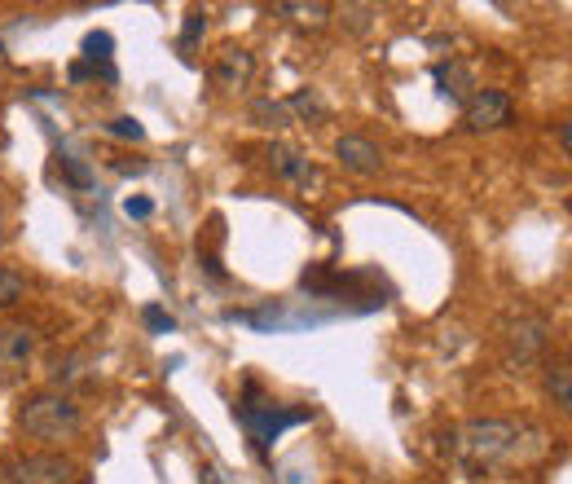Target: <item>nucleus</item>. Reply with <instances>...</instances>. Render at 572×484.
Returning a JSON list of instances; mask_svg holds the SVG:
<instances>
[{
	"instance_id": "1",
	"label": "nucleus",
	"mask_w": 572,
	"mask_h": 484,
	"mask_svg": "<svg viewBox=\"0 0 572 484\" xmlns=\"http://www.w3.org/2000/svg\"><path fill=\"white\" fill-rule=\"evenodd\" d=\"M458 454L480 462V467H515L542 454V432L515 418H471L458 427Z\"/></svg>"
},
{
	"instance_id": "2",
	"label": "nucleus",
	"mask_w": 572,
	"mask_h": 484,
	"mask_svg": "<svg viewBox=\"0 0 572 484\" xmlns=\"http://www.w3.org/2000/svg\"><path fill=\"white\" fill-rule=\"evenodd\" d=\"M80 405L66 392L49 388V392H31L27 401L18 405V427L36 440H71L80 432Z\"/></svg>"
},
{
	"instance_id": "3",
	"label": "nucleus",
	"mask_w": 572,
	"mask_h": 484,
	"mask_svg": "<svg viewBox=\"0 0 572 484\" xmlns=\"http://www.w3.org/2000/svg\"><path fill=\"white\" fill-rule=\"evenodd\" d=\"M234 418L242 427H247L251 436H256V445H273L286 427H295V423H304L308 410H282V405H273V401H251V383H247V396L234 405Z\"/></svg>"
},
{
	"instance_id": "4",
	"label": "nucleus",
	"mask_w": 572,
	"mask_h": 484,
	"mask_svg": "<svg viewBox=\"0 0 572 484\" xmlns=\"http://www.w3.org/2000/svg\"><path fill=\"white\" fill-rule=\"evenodd\" d=\"M75 480H80V471L62 454H22L9 458L5 467V484H75Z\"/></svg>"
},
{
	"instance_id": "5",
	"label": "nucleus",
	"mask_w": 572,
	"mask_h": 484,
	"mask_svg": "<svg viewBox=\"0 0 572 484\" xmlns=\"http://www.w3.org/2000/svg\"><path fill=\"white\" fill-rule=\"evenodd\" d=\"M550 344V326L542 317H515L506 326V366H533Z\"/></svg>"
},
{
	"instance_id": "6",
	"label": "nucleus",
	"mask_w": 572,
	"mask_h": 484,
	"mask_svg": "<svg viewBox=\"0 0 572 484\" xmlns=\"http://www.w3.org/2000/svg\"><path fill=\"white\" fill-rule=\"evenodd\" d=\"M467 128L471 132H493V128H506L511 124V97L502 93V88H476V93L467 97Z\"/></svg>"
},
{
	"instance_id": "7",
	"label": "nucleus",
	"mask_w": 572,
	"mask_h": 484,
	"mask_svg": "<svg viewBox=\"0 0 572 484\" xmlns=\"http://www.w3.org/2000/svg\"><path fill=\"white\" fill-rule=\"evenodd\" d=\"M251 75H256V58H251V49H242V44L220 49V58L212 66V80H216L220 93H247Z\"/></svg>"
},
{
	"instance_id": "8",
	"label": "nucleus",
	"mask_w": 572,
	"mask_h": 484,
	"mask_svg": "<svg viewBox=\"0 0 572 484\" xmlns=\"http://www.w3.org/2000/svg\"><path fill=\"white\" fill-rule=\"evenodd\" d=\"M36 357V330L31 326H0V379H14Z\"/></svg>"
},
{
	"instance_id": "9",
	"label": "nucleus",
	"mask_w": 572,
	"mask_h": 484,
	"mask_svg": "<svg viewBox=\"0 0 572 484\" xmlns=\"http://www.w3.org/2000/svg\"><path fill=\"white\" fill-rule=\"evenodd\" d=\"M269 168L278 172L282 181L304 185V190H308V185H322V172H317L295 146H282V141H273V146H269Z\"/></svg>"
},
{
	"instance_id": "10",
	"label": "nucleus",
	"mask_w": 572,
	"mask_h": 484,
	"mask_svg": "<svg viewBox=\"0 0 572 484\" xmlns=\"http://www.w3.org/2000/svg\"><path fill=\"white\" fill-rule=\"evenodd\" d=\"M335 159L344 163L348 172H357V176H374L383 168V150L374 146V141H366V137H339L335 141Z\"/></svg>"
},
{
	"instance_id": "11",
	"label": "nucleus",
	"mask_w": 572,
	"mask_h": 484,
	"mask_svg": "<svg viewBox=\"0 0 572 484\" xmlns=\"http://www.w3.org/2000/svg\"><path fill=\"white\" fill-rule=\"evenodd\" d=\"M436 88H440V97H449V102H462V106H467L471 88H476V75H471V66L462 62V58L436 62Z\"/></svg>"
},
{
	"instance_id": "12",
	"label": "nucleus",
	"mask_w": 572,
	"mask_h": 484,
	"mask_svg": "<svg viewBox=\"0 0 572 484\" xmlns=\"http://www.w3.org/2000/svg\"><path fill=\"white\" fill-rule=\"evenodd\" d=\"M546 392L555 396L559 410H568V405H572V370H568V357L546 361Z\"/></svg>"
},
{
	"instance_id": "13",
	"label": "nucleus",
	"mask_w": 572,
	"mask_h": 484,
	"mask_svg": "<svg viewBox=\"0 0 572 484\" xmlns=\"http://www.w3.org/2000/svg\"><path fill=\"white\" fill-rule=\"evenodd\" d=\"M286 110H291V115H300V119H308V124H322V119L330 115V106L322 102V93H317V88H300V93L286 102Z\"/></svg>"
},
{
	"instance_id": "14",
	"label": "nucleus",
	"mask_w": 572,
	"mask_h": 484,
	"mask_svg": "<svg viewBox=\"0 0 572 484\" xmlns=\"http://www.w3.org/2000/svg\"><path fill=\"white\" fill-rule=\"evenodd\" d=\"M251 119H256L260 128H286L291 124V110H286V102L260 97V102H251Z\"/></svg>"
},
{
	"instance_id": "15",
	"label": "nucleus",
	"mask_w": 572,
	"mask_h": 484,
	"mask_svg": "<svg viewBox=\"0 0 572 484\" xmlns=\"http://www.w3.org/2000/svg\"><path fill=\"white\" fill-rule=\"evenodd\" d=\"M203 36H207V14L203 9H194V14H185V27H181V53L185 58L198 49V40Z\"/></svg>"
},
{
	"instance_id": "16",
	"label": "nucleus",
	"mask_w": 572,
	"mask_h": 484,
	"mask_svg": "<svg viewBox=\"0 0 572 484\" xmlns=\"http://www.w3.org/2000/svg\"><path fill=\"white\" fill-rule=\"evenodd\" d=\"M282 14H291L300 27H326L330 5H317V0H313V5H295V0H291V5H282Z\"/></svg>"
},
{
	"instance_id": "17",
	"label": "nucleus",
	"mask_w": 572,
	"mask_h": 484,
	"mask_svg": "<svg viewBox=\"0 0 572 484\" xmlns=\"http://www.w3.org/2000/svg\"><path fill=\"white\" fill-rule=\"evenodd\" d=\"M58 168H62V176L75 185V190H88V185H93V168L80 163L75 154H58Z\"/></svg>"
},
{
	"instance_id": "18",
	"label": "nucleus",
	"mask_w": 572,
	"mask_h": 484,
	"mask_svg": "<svg viewBox=\"0 0 572 484\" xmlns=\"http://www.w3.org/2000/svg\"><path fill=\"white\" fill-rule=\"evenodd\" d=\"M110 49H115V40H110V31H88L84 36V58L88 62H110Z\"/></svg>"
},
{
	"instance_id": "19",
	"label": "nucleus",
	"mask_w": 572,
	"mask_h": 484,
	"mask_svg": "<svg viewBox=\"0 0 572 484\" xmlns=\"http://www.w3.org/2000/svg\"><path fill=\"white\" fill-rule=\"evenodd\" d=\"M22 295H27V282L14 269H0V308H14Z\"/></svg>"
},
{
	"instance_id": "20",
	"label": "nucleus",
	"mask_w": 572,
	"mask_h": 484,
	"mask_svg": "<svg viewBox=\"0 0 572 484\" xmlns=\"http://www.w3.org/2000/svg\"><path fill=\"white\" fill-rule=\"evenodd\" d=\"M141 322H146V326L154 330V335H172V330H176V322H172L168 313H163L159 304H146V313H141Z\"/></svg>"
},
{
	"instance_id": "21",
	"label": "nucleus",
	"mask_w": 572,
	"mask_h": 484,
	"mask_svg": "<svg viewBox=\"0 0 572 484\" xmlns=\"http://www.w3.org/2000/svg\"><path fill=\"white\" fill-rule=\"evenodd\" d=\"M110 132L115 137H124V141H146V128L137 124L132 115H119V119H110Z\"/></svg>"
},
{
	"instance_id": "22",
	"label": "nucleus",
	"mask_w": 572,
	"mask_h": 484,
	"mask_svg": "<svg viewBox=\"0 0 572 484\" xmlns=\"http://www.w3.org/2000/svg\"><path fill=\"white\" fill-rule=\"evenodd\" d=\"M84 366V357H66V361H58V370H53V383H75L80 379V370Z\"/></svg>"
},
{
	"instance_id": "23",
	"label": "nucleus",
	"mask_w": 572,
	"mask_h": 484,
	"mask_svg": "<svg viewBox=\"0 0 572 484\" xmlns=\"http://www.w3.org/2000/svg\"><path fill=\"white\" fill-rule=\"evenodd\" d=\"M370 14H374L370 5H344V18H348L352 31H366L370 27Z\"/></svg>"
},
{
	"instance_id": "24",
	"label": "nucleus",
	"mask_w": 572,
	"mask_h": 484,
	"mask_svg": "<svg viewBox=\"0 0 572 484\" xmlns=\"http://www.w3.org/2000/svg\"><path fill=\"white\" fill-rule=\"evenodd\" d=\"M124 212H128L132 220H146V216L154 212V203H150V198H128V203H124Z\"/></svg>"
},
{
	"instance_id": "25",
	"label": "nucleus",
	"mask_w": 572,
	"mask_h": 484,
	"mask_svg": "<svg viewBox=\"0 0 572 484\" xmlns=\"http://www.w3.org/2000/svg\"><path fill=\"white\" fill-rule=\"evenodd\" d=\"M93 75H97V71H93V66H84V62L71 66V84H84V80H93Z\"/></svg>"
},
{
	"instance_id": "26",
	"label": "nucleus",
	"mask_w": 572,
	"mask_h": 484,
	"mask_svg": "<svg viewBox=\"0 0 572 484\" xmlns=\"http://www.w3.org/2000/svg\"><path fill=\"white\" fill-rule=\"evenodd\" d=\"M198 484H225V476H220V471L212 467V462H207V467L198 471Z\"/></svg>"
},
{
	"instance_id": "27",
	"label": "nucleus",
	"mask_w": 572,
	"mask_h": 484,
	"mask_svg": "<svg viewBox=\"0 0 572 484\" xmlns=\"http://www.w3.org/2000/svg\"><path fill=\"white\" fill-rule=\"evenodd\" d=\"M559 146H564V154L572 150V128L568 124H559Z\"/></svg>"
},
{
	"instance_id": "28",
	"label": "nucleus",
	"mask_w": 572,
	"mask_h": 484,
	"mask_svg": "<svg viewBox=\"0 0 572 484\" xmlns=\"http://www.w3.org/2000/svg\"><path fill=\"white\" fill-rule=\"evenodd\" d=\"M0 62H5V44H0Z\"/></svg>"
}]
</instances>
